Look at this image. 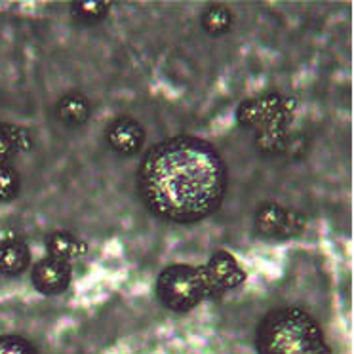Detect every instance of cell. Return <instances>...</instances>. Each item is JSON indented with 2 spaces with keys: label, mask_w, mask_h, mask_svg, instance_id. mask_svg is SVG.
Segmentation results:
<instances>
[{
  "label": "cell",
  "mask_w": 354,
  "mask_h": 354,
  "mask_svg": "<svg viewBox=\"0 0 354 354\" xmlns=\"http://www.w3.org/2000/svg\"><path fill=\"white\" fill-rule=\"evenodd\" d=\"M31 263V250L21 239L0 240V272L6 277L21 274Z\"/></svg>",
  "instance_id": "obj_8"
},
{
  "label": "cell",
  "mask_w": 354,
  "mask_h": 354,
  "mask_svg": "<svg viewBox=\"0 0 354 354\" xmlns=\"http://www.w3.org/2000/svg\"><path fill=\"white\" fill-rule=\"evenodd\" d=\"M138 185L154 216L176 223H196L221 206L227 168L208 141L177 136L147 151L139 164Z\"/></svg>",
  "instance_id": "obj_1"
},
{
  "label": "cell",
  "mask_w": 354,
  "mask_h": 354,
  "mask_svg": "<svg viewBox=\"0 0 354 354\" xmlns=\"http://www.w3.org/2000/svg\"><path fill=\"white\" fill-rule=\"evenodd\" d=\"M255 346L259 354H331L320 326L297 307H280L265 315Z\"/></svg>",
  "instance_id": "obj_2"
},
{
  "label": "cell",
  "mask_w": 354,
  "mask_h": 354,
  "mask_svg": "<svg viewBox=\"0 0 354 354\" xmlns=\"http://www.w3.org/2000/svg\"><path fill=\"white\" fill-rule=\"evenodd\" d=\"M31 149V136L12 124L0 122V164H6L10 156Z\"/></svg>",
  "instance_id": "obj_11"
},
{
  "label": "cell",
  "mask_w": 354,
  "mask_h": 354,
  "mask_svg": "<svg viewBox=\"0 0 354 354\" xmlns=\"http://www.w3.org/2000/svg\"><path fill=\"white\" fill-rule=\"evenodd\" d=\"M73 270L67 261L55 259V257H44L32 267L31 280L32 286L44 295H57L65 292L71 284Z\"/></svg>",
  "instance_id": "obj_6"
},
{
  "label": "cell",
  "mask_w": 354,
  "mask_h": 354,
  "mask_svg": "<svg viewBox=\"0 0 354 354\" xmlns=\"http://www.w3.org/2000/svg\"><path fill=\"white\" fill-rule=\"evenodd\" d=\"M55 115L62 124L69 126V128H77V126L88 122V118L92 115V105L84 93L69 92L57 101Z\"/></svg>",
  "instance_id": "obj_9"
},
{
  "label": "cell",
  "mask_w": 354,
  "mask_h": 354,
  "mask_svg": "<svg viewBox=\"0 0 354 354\" xmlns=\"http://www.w3.org/2000/svg\"><path fill=\"white\" fill-rule=\"evenodd\" d=\"M305 227V217L295 209L267 202L255 214V229L267 239H288Z\"/></svg>",
  "instance_id": "obj_4"
},
{
  "label": "cell",
  "mask_w": 354,
  "mask_h": 354,
  "mask_svg": "<svg viewBox=\"0 0 354 354\" xmlns=\"http://www.w3.org/2000/svg\"><path fill=\"white\" fill-rule=\"evenodd\" d=\"M0 354H39L37 348L19 335H0Z\"/></svg>",
  "instance_id": "obj_15"
},
{
  "label": "cell",
  "mask_w": 354,
  "mask_h": 354,
  "mask_svg": "<svg viewBox=\"0 0 354 354\" xmlns=\"http://www.w3.org/2000/svg\"><path fill=\"white\" fill-rule=\"evenodd\" d=\"M107 141L122 156L138 154L145 143V128L131 116H120L107 128Z\"/></svg>",
  "instance_id": "obj_7"
},
{
  "label": "cell",
  "mask_w": 354,
  "mask_h": 354,
  "mask_svg": "<svg viewBox=\"0 0 354 354\" xmlns=\"http://www.w3.org/2000/svg\"><path fill=\"white\" fill-rule=\"evenodd\" d=\"M21 181L17 171L8 164H0V202H12L19 194Z\"/></svg>",
  "instance_id": "obj_14"
},
{
  "label": "cell",
  "mask_w": 354,
  "mask_h": 354,
  "mask_svg": "<svg viewBox=\"0 0 354 354\" xmlns=\"http://www.w3.org/2000/svg\"><path fill=\"white\" fill-rule=\"evenodd\" d=\"M232 21H234V17H232L231 10L225 6H209L202 14V27L209 37H223L225 32L231 31Z\"/></svg>",
  "instance_id": "obj_13"
},
{
  "label": "cell",
  "mask_w": 354,
  "mask_h": 354,
  "mask_svg": "<svg viewBox=\"0 0 354 354\" xmlns=\"http://www.w3.org/2000/svg\"><path fill=\"white\" fill-rule=\"evenodd\" d=\"M111 12V2L105 0H82L71 4V14L84 25L101 24Z\"/></svg>",
  "instance_id": "obj_12"
},
{
  "label": "cell",
  "mask_w": 354,
  "mask_h": 354,
  "mask_svg": "<svg viewBox=\"0 0 354 354\" xmlns=\"http://www.w3.org/2000/svg\"><path fill=\"white\" fill-rule=\"evenodd\" d=\"M201 272L206 282L208 295H221L227 290L242 284L244 280V270L225 252L214 255L204 267H201Z\"/></svg>",
  "instance_id": "obj_5"
},
{
  "label": "cell",
  "mask_w": 354,
  "mask_h": 354,
  "mask_svg": "<svg viewBox=\"0 0 354 354\" xmlns=\"http://www.w3.org/2000/svg\"><path fill=\"white\" fill-rule=\"evenodd\" d=\"M156 295L174 313H189L208 297L201 269L189 265H169L156 280Z\"/></svg>",
  "instance_id": "obj_3"
},
{
  "label": "cell",
  "mask_w": 354,
  "mask_h": 354,
  "mask_svg": "<svg viewBox=\"0 0 354 354\" xmlns=\"http://www.w3.org/2000/svg\"><path fill=\"white\" fill-rule=\"evenodd\" d=\"M46 252L50 257L69 263L82 257L88 252V244L75 236L73 232L55 231L46 236Z\"/></svg>",
  "instance_id": "obj_10"
}]
</instances>
